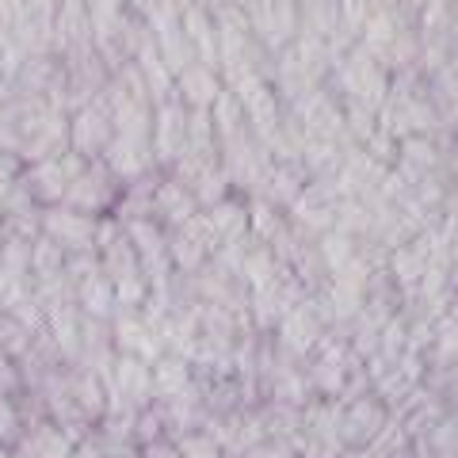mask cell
Segmentation results:
<instances>
[{
  "label": "cell",
  "instance_id": "cell-1",
  "mask_svg": "<svg viewBox=\"0 0 458 458\" xmlns=\"http://www.w3.org/2000/svg\"><path fill=\"white\" fill-rule=\"evenodd\" d=\"M27 451H31V458H69V439L54 428H38V436L27 443Z\"/></svg>",
  "mask_w": 458,
  "mask_h": 458
},
{
  "label": "cell",
  "instance_id": "cell-2",
  "mask_svg": "<svg viewBox=\"0 0 458 458\" xmlns=\"http://www.w3.org/2000/svg\"><path fill=\"white\" fill-rule=\"evenodd\" d=\"M183 458H218V447H214L210 439H183V447H180Z\"/></svg>",
  "mask_w": 458,
  "mask_h": 458
},
{
  "label": "cell",
  "instance_id": "cell-3",
  "mask_svg": "<svg viewBox=\"0 0 458 458\" xmlns=\"http://www.w3.org/2000/svg\"><path fill=\"white\" fill-rule=\"evenodd\" d=\"M12 436H16V412L0 401V443H8Z\"/></svg>",
  "mask_w": 458,
  "mask_h": 458
},
{
  "label": "cell",
  "instance_id": "cell-4",
  "mask_svg": "<svg viewBox=\"0 0 458 458\" xmlns=\"http://www.w3.org/2000/svg\"><path fill=\"white\" fill-rule=\"evenodd\" d=\"M146 458H183V454H180L176 447H165V443H149Z\"/></svg>",
  "mask_w": 458,
  "mask_h": 458
},
{
  "label": "cell",
  "instance_id": "cell-5",
  "mask_svg": "<svg viewBox=\"0 0 458 458\" xmlns=\"http://www.w3.org/2000/svg\"><path fill=\"white\" fill-rule=\"evenodd\" d=\"M0 458H12V454H4V451H0Z\"/></svg>",
  "mask_w": 458,
  "mask_h": 458
}]
</instances>
